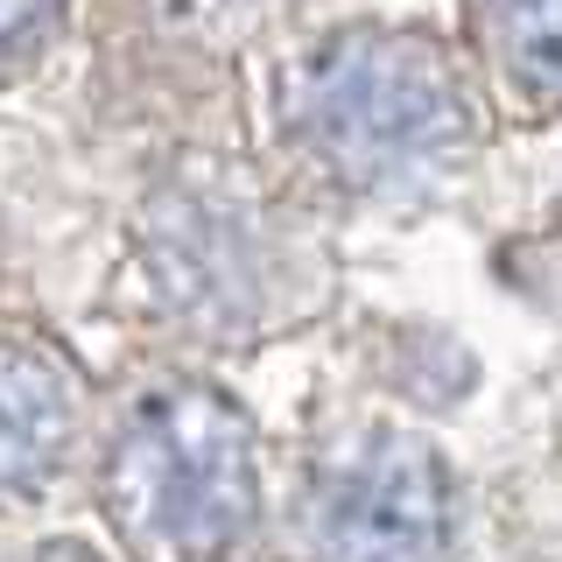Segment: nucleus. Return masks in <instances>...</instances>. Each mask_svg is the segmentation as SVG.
I'll return each instance as SVG.
<instances>
[{"instance_id":"nucleus-1","label":"nucleus","mask_w":562,"mask_h":562,"mask_svg":"<svg viewBox=\"0 0 562 562\" xmlns=\"http://www.w3.org/2000/svg\"><path fill=\"white\" fill-rule=\"evenodd\" d=\"M120 535L155 562H211L254 514L246 429L218 401H169L120 443Z\"/></svg>"},{"instance_id":"nucleus-2","label":"nucleus","mask_w":562,"mask_h":562,"mask_svg":"<svg viewBox=\"0 0 562 562\" xmlns=\"http://www.w3.org/2000/svg\"><path fill=\"white\" fill-rule=\"evenodd\" d=\"M324 562H443L450 555V485L429 450L373 443L345 457L316 492Z\"/></svg>"},{"instance_id":"nucleus-3","label":"nucleus","mask_w":562,"mask_h":562,"mask_svg":"<svg viewBox=\"0 0 562 562\" xmlns=\"http://www.w3.org/2000/svg\"><path fill=\"white\" fill-rule=\"evenodd\" d=\"M64 429V394L49 373L0 359V485H22L43 471V457L57 450Z\"/></svg>"},{"instance_id":"nucleus-4","label":"nucleus","mask_w":562,"mask_h":562,"mask_svg":"<svg viewBox=\"0 0 562 562\" xmlns=\"http://www.w3.org/2000/svg\"><path fill=\"white\" fill-rule=\"evenodd\" d=\"M499 22L514 70H527L541 92H562V0H499Z\"/></svg>"}]
</instances>
